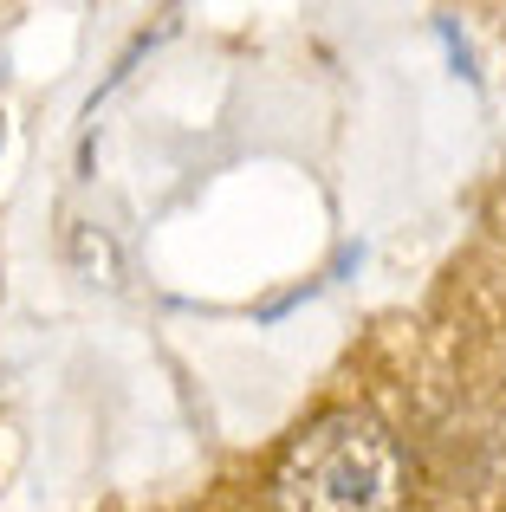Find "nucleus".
Wrapping results in <instances>:
<instances>
[{
	"instance_id": "nucleus-1",
	"label": "nucleus",
	"mask_w": 506,
	"mask_h": 512,
	"mask_svg": "<svg viewBox=\"0 0 506 512\" xmlns=\"http://www.w3.org/2000/svg\"><path fill=\"white\" fill-rule=\"evenodd\" d=\"M403 493L396 435L364 409L318 415L273 474L279 512H390Z\"/></svg>"
}]
</instances>
